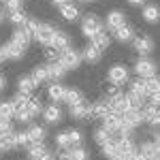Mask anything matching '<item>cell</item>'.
<instances>
[{
	"label": "cell",
	"instance_id": "1",
	"mask_svg": "<svg viewBox=\"0 0 160 160\" xmlns=\"http://www.w3.org/2000/svg\"><path fill=\"white\" fill-rule=\"evenodd\" d=\"M100 30H105V26H102V22H100L94 13H88L86 17L81 19V34L83 37L92 38L94 34H98Z\"/></svg>",
	"mask_w": 160,
	"mask_h": 160
},
{
	"label": "cell",
	"instance_id": "2",
	"mask_svg": "<svg viewBox=\"0 0 160 160\" xmlns=\"http://www.w3.org/2000/svg\"><path fill=\"white\" fill-rule=\"evenodd\" d=\"M107 79L115 86H124L130 81V71L124 66V64H113L109 71H107Z\"/></svg>",
	"mask_w": 160,
	"mask_h": 160
},
{
	"label": "cell",
	"instance_id": "3",
	"mask_svg": "<svg viewBox=\"0 0 160 160\" xmlns=\"http://www.w3.org/2000/svg\"><path fill=\"white\" fill-rule=\"evenodd\" d=\"M83 60V56H81V51L73 49V47H68V49L60 51V62L64 64V68L66 71H73V68H79V64Z\"/></svg>",
	"mask_w": 160,
	"mask_h": 160
},
{
	"label": "cell",
	"instance_id": "4",
	"mask_svg": "<svg viewBox=\"0 0 160 160\" xmlns=\"http://www.w3.org/2000/svg\"><path fill=\"white\" fill-rule=\"evenodd\" d=\"M135 73H137V77H143V79L154 77V75H156V62L149 60L148 56H141V58L135 62Z\"/></svg>",
	"mask_w": 160,
	"mask_h": 160
},
{
	"label": "cell",
	"instance_id": "5",
	"mask_svg": "<svg viewBox=\"0 0 160 160\" xmlns=\"http://www.w3.org/2000/svg\"><path fill=\"white\" fill-rule=\"evenodd\" d=\"M53 34H56V28H53L51 24H41L32 38L37 41L38 45H45V47H49L51 41H53Z\"/></svg>",
	"mask_w": 160,
	"mask_h": 160
},
{
	"label": "cell",
	"instance_id": "6",
	"mask_svg": "<svg viewBox=\"0 0 160 160\" xmlns=\"http://www.w3.org/2000/svg\"><path fill=\"white\" fill-rule=\"evenodd\" d=\"M107 102H109L111 111H113V113H120V115H122L124 111L130 109V105H128V96H126V94H122V92H118V94L109 96V98H107Z\"/></svg>",
	"mask_w": 160,
	"mask_h": 160
},
{
	"label": "cell",
	"instance_id": "7",
	"mask_svg": "<svg viewBox=\"0 0 160 160\" xmlns=\"http://www.w3.org/2000/svg\"><path fill=\"white\" fill-rule=\"evenodd\" d=\"M49 47H53L56 51H64V49H68V47H73L71 34H68V32H64V30H56V34H53V41H51Z\"/></svg>",
	"mask_w": 160,
	"mask_h": 160
},
{
	"label": "cell",
	"instance_id": "8",
	"mask_svg": "<svg viewBox=\"0 0 160 160\" xmlns=\"http://www.w3.org/2000/svg\"><path fill=\"white\" fill-rule=\"evenodd\" d=\"M139 158L141 160H160V149L154 145V141H143L139 145Z\"/></svg>",
	"mask_w": 160,
	"mask_h": 160
},
{
	"label": "cell",
	"instance_id": "9",
	"mask_svg": "<svg viewBox=\"0 0 160 160\" xmlns=\"http://www.w3.org/2000/svg\"><path fill=\"white\" fill-rule=\"evenodd\" d=\"M68 115L73 120H88V118H92V109L83 100V102H77V105H68Z\"/></svg>",
	"mask_w": 160,
	"mask_h": 160
},
{
	"label": "cell",
	"instance_id": "10",
	"mask_svg": "<svg viewBox=\"0 0 160 160\" xmlns=\"http://www.w3.org/2000/svg\"><path fill=\"white\" fill-rule=\"evenodd\" d=\"M132 47H135V51L139 56H148V53H152V49H154V41L149 37H145V34H141V37L132 38Z\"/></svg>",
	"mask_w": 160,
	"mask_h": 160
},
{
	"label": "cell",
	"instance_id": "11",
	"mask_svg": "<svg viewBox=\"0 0 160 160\" xmlns=\"http://www.w3.org/2000/svg\"><path fill=\"white\" fill-rule=\"evenodd\" d=\"M43 120L47 124H60L62 122V109L58 102H51L43 109Z\"/></svg>",
	"mask_w": 160,
	"mask_h": 160
},
{
	"label": "cell",
	"instance_id": "12",
	"mask_svg": "<svg viewBox=\"0 0 160 160\" xmlns=\"http://www.w3.org/2000/svg\"><path fill=\"white\" fill-rule=\"evenodd\" d=\"M26 149H28V158L30 160H45L51 154L45 143H30Z\"/></svg>",
	"mask_w": 160,
	"mask_h": 160
},
{
	"label": "cell",
	"instance_id": "13",
	"mask_svg": "<svg viewBox=\"0 0 160 160\" xmlns=\"http://www.w3.org/2000/svg\"><path fill=\"white\" fill-rule=\"evenodd\" d=\"M141 17H143V22H148V24H158V22H160V7H158V4H154V2L143 4Z\"/></svg>",
	"mask_w": 160,
	"mask_h": 160
},
{
	"label": "cell",
	"instance_id": "14",
	"mask_svg": "<svg viewBox=\"0 0 160 160\" xmlns=\"http://www.w3.org/2000/svg\"><path fill=\"white\" fill-rule=\"evenodd\" d=\"M126 24V15L122 11H109L107 13V19H105V26H107V30H118L120 26Z\"/></svg>",
	"mask_w": 160,
	"mask_h": 160
},
{
	"label": "cell",
	"instance_id": "15",
	"mask_svg": "<svg viewBox=\"0 0 160 160\" xmlns=\"http://www.w3.org/2000/svg\"><path fill=\"white\" fill-rule=\"evenodd\" d=\"M47 96L51 102H64L66 96V86H62L60 81H51V86L47 88Z\"/></svg>",
	"mask_w": 160,
	"mask_h": 160
},
{
	"label": "cell",
	"instance_id": "16",
	"mask_svg": "<svg viewBox=\"0 0 160 160\" xmlns=\"http://www.w3.org/2000/svg\"><path fill=\"white\" fill-rule=\"evenodd\" d=\"M2 47H4V53H7L9 60H22L26 56V47H22V45L15 43V41H9V43L2 45Z\"/></svg>",
	"mask_w": 160,
	"mask_h": 160
},
{
	"label": "cell",
	"instance_id": "17",
	"mask_svg": "<svg viewBox=\"0 0 160 160\" xmlns=\"http://www.w3.org/2000/svg\"><path fill=\"white\" fill-rule=\"evenodd\" d=\"M102 128H107L109 132H118L120 128H122V115L120 113H107L105 118H102Z\"/></svg>",
	"mask_w": 160,
	"mask_h": 160
},
{
	"label": "cell",
	"instance_id": "18",
	"mask_svg": "<svg viewBox=\"0 0 160 160\" xmlns=\"http://www.w3.org/2000/svg\"><path fill=\"white\" fill-rule=\"evenodd\" d=\"M128 92L148 100V86H145V79H143V77H137V79H132V81H128Z\"/></svg>",
	"mask_w": 160,
	"mask_h": 160
},
{
	"label": "cell",
	"instance_id": "19",
	"mask_svg": "<svg viewBox=\"0 0 160 160\" xmlns=\"http://www.w3.org/2000/svg\"><path fill=\"white\" fill-rule=\"evenodd\" d=\"M17 88H19V92H24V94H32L38 88V81L32 75H24V77L17 79Z\"/></svg>",
	"mask_w": 160,
	"mask_h": 160
},
{
	"label": "cell",
	"instance_id": "20",
	"mask_svg": "<svg viewBox=\"0 0 160 160\" xmlns=\"http://www.w3.org/2000/svg\"><path fill=\"white\" fill-rule=\"evenodd\" d=\"M28 135H30V141L32 143H43L45 137H47V128L41 126V124H30L28 126Z\"/></svg>",
	"mask_w": 160,
	"mask_h": 160
},
{
	"label": "cell",
	"instance_id": "21",
	"mask_svg": "<svg viewBox=\"0 0 160 160\" xmlns=\"http://www.w3.org/2000/svg\"><path fill=\"white\" fill-rule=\"evenodd\" d=\"M113 37L118 38L120 43H130V41L135 38V30H132V26L124 24V26H120L118 30H113Z\"/></svg>",
	"mask_w": 160,
	"mask_h": 160
},
{
	"label": "cell",
	"instance_id": "22",
	"mask_svg": "<svg viewBox=\"0 0 160 160\" xmlns=\"http://www.w3.org/2000/svg\"><path fill=\"white\" fill-rule=\"evenodd\" d=\"M47 71H49V81H60L62 77H64V73H66V68H64V64L60 60L49 62L47 64Z\"/></svg>",
	"mask_w": 160,
	"mask_h": 160
},
{
	"label": "cell",
	"instance_id": "23",
	"mask_svg": "<svg viewBox=\"0 0 160 160\" xmlns=\"http://www.w3.org/2000/svg\"><path fill=\"white\" fill-rule=\"evenodd\" d=\"M81 56H83V60H86V62H90V64H96V62L100 60V56H102V51H100L96 45H92V43H90L86 49L81 51Z\"/></svg>",
	"mask_w": 160,
	"mask_h": 160
},
{
	"label": "cell",
	"instance_id": "24",
	"mask_svg": "<svg viewBox=\"0 0 160 160\" xmlns=\"http://www.w3.org/2000/svg\"><path fill=\"white\" fill-rule=\"evenodd\" d=\"M30 38H32V34H28L22 26H17V28L13 30V34H11V41L19 43L22 47H28V45H30Z\"/></svg>",
	"mask_w": 160,
	"mask_h": 160
},
{
	"label": "cell",
	"instance_id": "25",
	"mask_svg": "<svg viewBox=\"0 0 160 160\" xmlns=\"http://www.w3.org/2000/svg\"><path fill=\"white\" fill-rule=\"evenodd\" d=\"M90 109H92V118H98V120H102L107 113H111V107L107 100H98V102L90 105Z\"/></svg>",
	"mask_w": 160,
	"mask_h": 160
},
{
	"label": "cell",
	"instance_id": "26",
	"mask_svg": "<svg viewBox=\"0 0 160 160\" xmlns=\"http://www.w3.org/2000/svg\"><path fill=\"white\" fill-rule=\"evenodd\" d=\"M60 15L66 19V22H75V19L79 17V7H77L75 2H68V4L60 7Z\"/></svg>",
	"mask_w": 160,
	"mask_h": 160
},
{
	"label": "cell",
	"instance_id": "27",
	"mask_svg": "<svg viewBox=\"0 0 160 160\" xmlns=\"http://www.w3.org/2000/svg\"><path fill=\"white\" fill-rule=\"evenodd\" d=\"M109 43H111V34L107 32V30H100L98 34H94V37H92V45H96L100 51L107 49V47H109Z\"/></svg>",
	"mask_w": 160,
	"mask_h": 160
},
{
	"label": "cell",
	"instance_id": "28",
	"mask_svg": "<svg viewBox=\"0 0 160 160\" xmlns=\"http://www.w3.org/2000/svg\"><path fill=\"white\" fill-rule=\"evenodd\" d=\"M15 118V107H13L11 100L7 102H0V122H11Z\"/></svg>",
	"mask_w": 160,
	"mask_h": 160
},
{
	"label": "cell",
	"instance_id": "29",
	"mask_svg": "<svg viewBox=\"0 0 160 160\" xmlns=\"http://www.w3.org/2000/svg\"><path fill=\"white\" fill-rule=\"evenodd\" d=\"M53 141H56V148H60V149H71V148H73L68 130H62V132H58V135L53 137Z\"/></svg>",
	"mask_w": 160,
	"mask_h": 160
},
{
	"label": "cell",
	"instance_id": "30",
	"mask_svg": "<svg viewBox=\"0 0 160 160\" xmlns=\"http://www.w3.org/2000/svg\"><path fill=\"white\" fill-rule=\"evenodd\" d=\"M64 102H66V105H77V102H83V94H81L77 88H66Z\"/></svg>",
	"mask_w": 160,
	"mask_h": 160
},
{
	"label": "cell",
	"instance_id": "31",
	"mask_svg": "<svg viewBox=\"0 0 160 160\" xmlns=\"http://www.w3.org/2000/svg\"><path fill=\"white\" fill-rule=\"evenodd\" d=\"M32 77L38 81V86H41V83H45V81H49V71H47V64H38V66H34Z\"/></svg>",
	"mask_w": 160,
	"mask_h": 160
},
{
	"label": "cell",
	"instance_id": "32",
	"mask_svg": "<svg viewBox=\"0 0 160 160\" xmlns=\"http://www.w3.org/2000/svg\"><path fill=\"white\" fill-rule=\"evenodd\" d=\"M43 102H41V98H37V96H30V100H28V111L34 115V118H38L41 113H43Z\"/></svg>",
	"mask_w": 160,
	"mask_h": 160
},
{
	"label": "cell",
	"instance_id": "33",
	"mask_svg": "<svg viewBox=\"0 0 160 160\" xmlns=\"http://www.w3.org/2000/svg\"><path fill=\"white\" fill-rule=\"evenodd\" d=\"M102 148V154H105V158H115L118 154H120V148H118V143L115 141H107L105 145H100Z\"/></svg>",
	"mask_w": 160,
	"mask_h": 160
},
{
	"label": "cell",
	"instance_id": "34",
	"mask_svg": "<svg viewBox=\"0 0 160 160\" xmlns=\"http://www.w3.org/2000/svg\"><path fill=\"white\" fill-rule=\"evenodd\" d=\"M17 148V143H15V132L13 135H2L0 137V152H9V149Z\"/></svg>",
	"mask_w": 160,
	"mask_h": 160
},
{
	"label": "cell",
	"instance_id": "35",
	"mask_svg": "<svg viewBox=\"0 0 160 160\" xmlns=\"http://www.w3.org/2000/svg\"><path fill=\"white\" fill-rule=\"evenodd\" d=\"M15 120L19 124H26V126H30L32 124V120H34V115L28 111V107L26 109H19V111H15Z\"/></svg>",
	"mask_w": 160,
	"mask_h": 160
},
{
	"label": "cell",
	"instance_id": "36",
	"mask_svg": "<svg viewBox=\"0 0 160 160\" xmlns=\"http://www.w3.org/2000/svg\"><path fill=\"white\" fill-rule=\"evenodd\" d=\"M111 137H113V132H109L107 128H98V130L94 132V141H96L98 145H105L107 141H111Z\"/></svg>",
	"mask_w": 160,
	"mask_h": 160
},
{
	"label": "cell",
	"instance_id": "37",
	"mask_svg": "<svg viewBox=\"0 0 160 160\" xmlns=\"http://www.w3.org/2000/svg\"><path fill=\"white\" fill-rule=\"evenodd\" d=\"M15 143H17V148H28V145L32 143L28 130H17V132H15Z\"/></svg>",
	"mask_w": 160,
	"mask_h": 160
},
{
	"label": "cell",
	"instance_id": "38",
	"mask_svg": "<svg viewBox=\"0 0 160 160\" xmlns=\"http://www.w3.org/2000/svg\"><path fill=\"white\" fill-rule=\"evenodd\" d=\"M9 19H11V24H15V26H24L26 22H28V15L19 9V11H11Z\"/></svg>",
	"mask_w": 160,
	"mask_h": 160
},
{
	"label": "cell",
	"instance_id": "39",
	"mask_svg": "<svg viewBox=\"0 0 160 160\" xmlns=\"http://www.w3.org/2000/svg\"><path fill=\"white\" fill-rule=\"evenodd\" d=\"M71 160H90V154H88L86 148H71Z\"/></svg>",
	"mask_w": 160,
	"mask_h": 160
},
{
	"label": "cell",
	"instance_id": "40",
	"mask_svg": "<svg viewBox=\"0 0 160 160\" xmlns=\"http://www.w3.org/2000/svg\"><path fill=\"white\" fill-rule=\"evenodd\" d=\"M145 86H148V96L149 94H156V92H160V79L154 75V77H148L145 79Z\"/></svg>",
	"mask_w": 160,
	"mask_h": 160
},
{
	"label": "cell",
	"instance_id": "41",
	"mask_svg": "<svg viewBox=\"0 0 160 160\" xmlns=\"http://www.w3.org/2000/svg\"><path fill=\"white\" fill-rule=\"evenodd\" d=\"M128 96V105H130V109H143V105H145V98H141V96H137V94H126Z\"/></svg>",
	"mask_w": 160,
	"mask_h": 160
},
{
	"label": "cell",
	"instance_id": "42",
	"mask_svg": "<svg viewBox=\"0 0 160 160\" xmlns=\"http://www.w3.org/2000/svg\"><path fill=\"white\" fill-rule=\"evenodd\" d=\"M68 135H71V143H73V148H79V145L83 143V132H81L79 128H71Z\"/></svg>",
	"mask_w": 160,
	"mask_h": 160
},
{
	"label": "cell",
	"instance_id": "43",
	"mask_svg": "<svg viewBox=\"0 0 160 160\" xmlns=\"http://www.w3.org/2000/svg\"><path fill=\"white\" fill-rule=\"evenodd\" d=\"M38 26H41V22H37L34 17H28V22H26V24L22 26V28H24L28 34H32V37H34V32L38 30Z\"/></svg>",
	"mask_w": 160,
	"mask_h": 160
},
{
	"label": "cell",
	"instance_id": "44",
	"mask_svg": "<svg viewBox=\"0 0 160 160\" xmlns=\"http://www.w3.org/2000/svg\"><path fill=\"white\" fill-rule=\"evenodd\" d=\"M148 124L152 126V128H160V111H156V113H152V115H149Z\"/></svg>",
	"mask_w": 160,
	"mask_h": 160
},
{
	"label": "cell",
	"instance_id": "45",
	"mask_svg": "<svg viewBox=\"0 0 160 160\" xmlns=\"http://www.w3.org/2000/svg\"><path fill=\"white\" fill-rule=\"evenodd\" d=\"M13 124L11 122H0V137L2 135H13Z\"/></svg>",
	"mask_w": 160,
	"mask_h": 160
},
{
	"label": "cell",
	"instance_id": "46",
	"mask_svg": "<svg viewBox=\"0 0 160 160\" xmlns=\"http://www.w3.org/2000/svg\"><path fill=\"white\" fill-rule=\"evenodd\" d=\"M4 7L9 11H19L22 9V0H4Z\"/></svg>",
	"mask_w": 160,
	"mask_h": 160
},
{
	"label": "cell",
	"instance_id": "47",
	"mask_svg": "<svg viewBox=\"0 0 160 160\" xmlns=\"http://www.w3.org/2000/svg\"><path fill=\"white\" fill-rule=\"evenodd\" d=\"M45 56L49 58V62H56V60H60V51H56L53 47H47V51H45Z\"/></svg>",
	"mask_w": 160,
	"mask_h": 160
},
{
	"label": "cell",
	"instance_id": "48",
	"mask_svg": "<svg viewBox=\"0 0 160 160\" xmlns=\"http://www.w3.org/2000/svg\"><path fill=\"white\" fill-rule=\"evenodd\" d=\"M56 156H58V160H71V149H60Z\"/></svg>",
	"mask_w": 160,
	"mask_h": 160
},
{
	"label": "cell",
	"instance_id": "49",
	"mask_svg": "<svg viewBox=\"0 0 160 160\" xmlns=\"http://www.w3.org/2000/svg\"><path fill=\"white\" fill-rule=\"evenodd\" d=\"M56 7H64V4H68V2H73V0H51Z\"/></svg>",
	"mask_w": 160,
	"mask_h": 160
},
{
	"label": "cell",
	"instance_id": "50",
	"mask_svg": "<svg viewBox=\"0 0 160 160\" xmlns=\"http://www.w3.org/2000/svg\"><path fill=\"white\" fill-rule=\"evenodd\" d=\"M152 141H154V145H156V148L160 149V132H156V135H154V139H152Z\"/></svg>",
	"mask_w": 160,
	"mask_h": 160
},
{
	"label": "cell",
	"instance_id": "51",
	"mask_svg": "<svg viewBox=\"0 0 160 160\" xmlns=\"http://www.w3.org/2000/svg\"><path fill=\"white\" fill-rule=\"evenodd\" d=\"M7 60V53H4V47H0V64Z\"/></svg>",
	"mask_w": 160,
	"mask_h": 160
},
{
	"label": "cell",
	"instance_id": "52",
	"mask_svg": "<svg viewBox=\"0 0 160 160\" xmlns=\"http://www.w3.org/2000/svg\"><path fill=\"white\" fill-rule=\"evenodd\" d=\"M128 2H130V4H135V7H139V4H143L145 0H128Z\"/></svg>",
	"mask_w": 160,
	"mask_h": 160
},
{
	"label": "cell",
	"instance_id": "53",
	"mask_svg": "<svg viewBox=\"0 0 160 160\" xmlns=\"http://www.w3.org/2000/svg\"><path fill=\"white\" fill-rule=\"evenodd\" d=\"M7 86V79H4V77H2V75H0V90H2V88Z\"/></svg>",
	"mask_w": 160,
	"mask_h": 160
},
{
	"label": "cell",
	"instance_id": "54",
	"mask_svg": "<svg viewBox=\"0 0 160 160\" xmlns=\"http://www.w3.org/2000/svg\"><path fill=\"white\" fill-rule=\"evenodd\" d=\"M45 160H58V156H56V154H49V156H47Z\"/></svg>",
	"mask_w": 160,
	"mask_h": 160
},
{
	"label": "cell",
	"instance_id": "55",
	"mask_svg": "<svg viewBox=\"0 0 160 160\" xmlns=\"http://www.w3.org/2000/svg\"><path fill=\"white\" fill-rule=\"evenodd\" d=\"M2 19H4V11L0 9V22H2Z\"/></svg>",
	"mask_w": 160,
	"mask_h": 160
},
{
	"label": "cell",
	"instance_id": "56",
	"mask_svg": "<svg viewBox=\"0 0 160 160\" xmlns=\"http://www.w3.org/2000/svg\"><path fill=\"white\" fill-rule=\"evenodd\" d=\"M79 2H96V0H79Z\"/></svg>",
	"mask_w": 160,
	"mask_h": 160
},
{
	"label": "cell",
	"instance_id": "57",
	"mask_svg": "<svg viewBox=\"0 0 160 160\" xmlns=\"http://www.w3.org/2000/svg\"><path fill=\"white\" fill-rule=\"evenodd\" d=\"M0 2H4V0H0Z\"/></svg>",
	"mask_w": 160,
	"mask_h": 160
}]
</instances>
